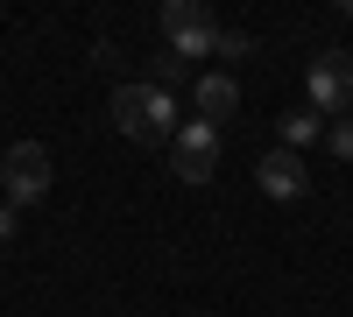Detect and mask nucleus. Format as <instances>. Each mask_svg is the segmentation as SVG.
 <instances>
[{
    "label": "nucleus",
    "mask_w": 353,
    "mask_h": 317,
    "mask_svg": "<svg viewBox=\"0 0 353 317\" xmlns=\"http://www.w3.org/2000/svg\"><path fill=\"white\" fill-rule=\"evenodd\" d=\"M325 149L339 162H353V113H346V120H325Z\"/></svg>",
    "instance_id": "10"
},
{
    "label": "nucleus",
    "mask_w": 353,
    "mask_h": 317,
    "mask_svg": "<svg viewBox=\"0 0 353 317\" xmlns=\"http://www.w3.org/2000/svg\"><path fill=\"white\" fill-rule=\"evenodd\" d=\"M248 50H254V43L241 36V28H219V56H248Z\"/></svg>",
    "instance_id": "11"
},
{
    "label": "nucleus",
    "mask_w": 353,
    "mask_h": 317,
    "mask_svg": "<svg viewBox=\"0 0 353 317\" xmlns=\"http://www.w3.org/2000/svg\"><path fill=\"white\" fill-rule=\"evenodd\" d=\"M14 226H21V219H14V205H0V240H14Z\"/></svg>",
    "instance_id": "12"
},
{
    "label": "nucleus",
    "mask_w": 353,
    "mask_h": 317,
    "mask_svg": "<svg viewBox=\"0 0 353 317\" xmlns=\"http://www.w3.org/2000/svg\"><path fill=\"white\" fill-rule=\"evenodd\" d=\"M254 184L269 190V197H283V205H297V197L311 190V169H304V155L276 149V155H261V162H254Z\"/></svg>",
    "instance_id": "6"
},
{
    "label": "nucleus",
    "mask_w": 353,
    "mask_h": 317,
    "mask_svg": "<svg viewBox=\"0 0 353 317\" xmlns=\"http://www.w3.org/2000/svg\"><path fill=\"white\" fill-rule=\"evenodd\" d=\"M339 14H346V21H353V0H346V8H339Z\"/></svg>",
    "instance_id": "13"
},
{
    "label": "nucleus",
    "mask_w": 353,
    "mask_h": 317,
    "mask_svg": "<svg viewBox=\"0 0 353 317\" xmlns=\"http://www.w3.org/2000/svg\"><path fill=\"white\" fill-rule=\"evenodd\" d=\"M304 92H311V113H318V120H325V113L346 120V113H353V56H346V50H318L311 71H304Z\"/></svg>",
    "instance_id": "4"
},
{
    "label": "nucleus",
    "mask_w": 353,
    "mask_h": 317,
    "mask_svg": "<svg viewBox=\"0 0 353 317\" xmlns=\"http://www.w3.org/2000/svg\"><path fill=\"white\" fill-rule=\"evenodd\" d=\"M233 113H241V85H233L226 71H205L198 78V120H233Z\"/></svg>",
    "instance_id": "7"
},
{
    "label": "nucleus",
    "mask_w": 353,
    "mask_h": 317,
    "mask_svg": "<svg viewBox=\"0 0 353 317\" xmlns=\"http://www.w3.org/2000/svg\"><path fill=\"white\" fill-rule=\"evenodd\" d=\"M50 184H57V162H50L43 141H14V149L0 155V190H8L14 212H21V205H43Z\"/></svg>",
    "instance_id": "2"
},
{
    "label": "nucleus",
    "mask_w": 353,
    "mask_h": 317,
    "mask_svg": "<svg viewBox=\"0 0 353 317\" xmlns=\"http://www.w3.org/2000/svg\"><path fill=\"white\" fill-rule=\"evenodd\" d=\"M219 169V127L212 120H184L170 134V177L176 184H205Z\"/></svg>",
    "instance_id": "5"
},
{
    "label": "nucleus",
    "mask_w": 353,
    "mask_h": 317,
    "mask_svg": "<svg viewBox=\"0 0 353 317\" xmlns=\"http://www.w3.org/2000/svg\"><path fill=\"white\" fill-rule=\"evenodd\" d=\"M113 127H121L134 149H170V134L184 127L176 120V92H163V85H149V78L113 85Z\"/></svg>",
    "instance_id": "1"
},
{
    "label": "nucleus",
    "mask_w": 353,
    "mask_h": 317,
    "mask_svg": "<svg viewBox=\"0 0 353 317\" xmlns=\"http://www.w3.org/2000/svg\"><path fill=\"white\" fill-rule=\"evenodd\" d=\"M163 43H170V56H219V21H212V8L205 0H163Z\"/></svg>",
    "instance_id": "3"
},
{
    "label": "nucleus",
    "mask_w": 353,
    "mask_h": 317,
    "mask_svg": "<svg viewBox=\"0 0 353 317\" xmlns=\"http://www.w3.org/2000/svg\"><path fill=\"white\" fill-rule=\"evenodd\" d=\"M304 141H325V120H318V113L304 106V113H283V149L290 155H297L304 149Z\"/></svg>",
    "instance_id": "8"
},
{
    "label": "nucleus",
    "mask_w": 353,
    "mask_h": 317,
    "mask_svg": "<svg viewBox=\"0 0 353 317\" xmlns=\"http://www.w3.org/2000/svg\"><path fill=\"white\" fill-rule=\"evenodd\" d=\"M184 78H191V64H184V56H170V50H163V56H149V85H163V92H176Z\"/></svg>",
    "instance_id": "9"
}]
</instances>
